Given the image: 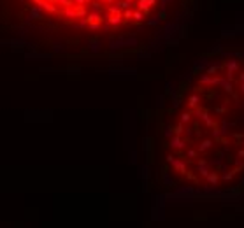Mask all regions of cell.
<instances>
[{"label": "cell", "mask_w": 244, "mask_h": 228, "mask_svg": "<svg viewBox=\"0 0 244 228\" xmlns=\"http://www.w3.org/2000/svg\"><path fill=\"white\" fill-rule=\"evenodd\" d=\"M163 175L174 188L211 191L244 175V67L221 60L186 86L163 133Z\"/></svg>", "instance_id": "cell-1"}, {"label": "cell", "mask_w": 244, "mask_h": 228, "mask_svg": "<svg viewBox=\"0 0 244 228\" xmlns=\"http://www.w3.org/2000/svg\"><path fill=\"white\" fill-rule=\"evenodd\" d=\"M28 18L54 32H118L142 25L160 0H18Z\"/></svg>", "instance_id": "cell-2"}]
</instances>
